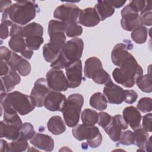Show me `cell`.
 Here are the masks:
<instances>
[{
	"mask_svg": "<svg viewBox=\"0 0 152 152\" xmlns=\"http://www.w3.org/2000/svg\"><path fill=\"white\" fill-rule=\"evenodd\" d=\"M152 137L151 136L150 137H149V139L147 142V144L145 147V151H151V139Z\"/></svg>",
	"mask_w": 152,
	"mask_h": 152,
	"instance_id": "obj_50",
	"label": "cell"
},
{
	"mask_svg": "<svg viewBox=\"0 0 152 152\" xmlns=\"http://www.w3.org/2000/svg\"><path fill=\"white\" fill-rule=\"evenodd\" d=\"M22 33L25 38L32 36L42 37L43 34V28L40 24L33 22L26 24L23 27Z\"/></svg>",
	"mask_w": 152,
	"mask_h": 152,
	"instance_id": "obj_27",
	"label": "cell"
},
{
	"mask_svg": "<svg viewBox=\"0 0 152 152\" xmlns=\"http://www.w3.org/2000/svg\"><path fill=\"white\" fill-rule=\"evenodd\" d=\"M134 130V144H135L140 148H145L147 142L149 139L148 132L142 128L138 127Z\"/></svg>",
	"mask_w": 152,
	"mask_h": 152,
	"instance_id": "obj_29",
	"label": "cell"
},
{
	"mask_svg": "<svg viewBox=\"0 0 152 152\" xmlns=\"http://www.w3.org/2000/svg\"><path fill=\"white\" fill-rule=\"evenodd\" d=\"M48 130L54 135H59L65 131L66 126L62 118L59 116L51 117L48 122Z\"/></svg>",
	"mask_w": 152,
	"mask_h": 152,
	"instance_id": "obj_26",
	"label": "cell"
},
{
	"mask_svg": "<svg viewBox=\"0 0 152 152\" xmlns=\"http://www.w3.org/2000/svg\"><path fill=\"white\" fill-rule=\"evenodd\" d=\"M112 117L113 116L106 112H100L98 113L97 124L105 130L110 124L112 120Z\"/></svg>",
	"mask_w": 152,
	"mask_h": 152,
	"instance_id": "obj_40",
	"label": "cell"
},
{
	"mask_svg": "<svg viewBox=\"0 0 152 152\" xmlns=\"http://www.w3.org/2000/svg\"><path fill=\"white\" fill-rule=\"evenodd\" d=\"M25 42L28 49L35 50L39 49L43 43V38L40 36H32L25 38Z\"/></svg>",
	"mask_w": 152,
	"mask_h": 152,
	"instance_id": "obj_36",
	"label": "cell"
},
{
	"mask_svg": "<svg viewBox=\"0 0 152 152\" xmlns=\"http://www.w3.org/2000/svg\"><path fill=\"white\" fill-rule=\"evenodd\" d=\"M73 136L78 141L87 140V143L91 148H97L102 143V135L97 126L80 124L72 130Z\"/></svg>",
	"mask_w": 152,
	"mask_h": 152,
	"instance_id": "obj_8",
	"label": "cell"
},
{
	"mask_svg": "<svg viewBox=\"0 0 152 152\" xmlns=\"http://www.w3.org/2000/svg\"><path fill=\"white\" fill-rule=\"evenodd\" d=\"M9 144L5 140L1 139L0 142V151L1 152H8Z\"/></svg>",
	"mask_w": 152,
	"mask_h": 152,
	"instance_id": "obj_49",
	"label": "cell"
},
{
	"mask_svg": "<svg viewBox=\"0 0 152 152\" xmlns=\"http://www.w3.org/2000/svg\"><path fill=\"white\" fill-rule=\"evenodd\" d=\"M0 57L1 60L6 61V59L8 58L9 55H10L11 51H10L7 47L5 46H1V51H0Z\"/></svg>",
	"mask_w": 152,
	"mask_h": 152,
	"instance_id": "obj_45",
	"label": "cell"
},
{
	"mask_svg": "<svg viewBox=\"0 0 152 152\" xmlns=\"http://www.w3.org/2000/svg\"><path fill=\"white\" fill-rule=\"evenodd\" d=\"M81 121L83 124L88 126L94 125L98 121V113L90 109H84L81 115Z\"/></svg>",
	"mask_w": 152,
	"mask_h": 152,
	"instance_id": "obj_30",
	"label": "cell"
},
{
	"mask_svg": "<svg viewBox=\"0 0 152 152\" xmlns=\"http://www.w3.org/2000/svg\"><path fill=\"white\" fill-rule=\"evenodd\" d=\"M5 62L22 76H27L31 71L30 64L15 52H11Z\"/></svg>",
	"mask_w": 152,
	"mask_h": 152,
	"instance_id": "obj_17",
	"label": "cell"
},
{
	"mask_svg": "<svg viewBox=\"0 0 152 152\" xmlns=\"http://www.w3.org/2000/svg\"><path fill=\"white\" fill-rule=\"evenodd\" d=\"M128 48L127 45L122 43L114 46L111 53V59L115 65L119 67L122 62L131 55L128 51Z\"/></svg>",
	"mask_w": 152,
	"mask_h": 152,
	"instance_id": "obj_22",
	"label": "cell"
},
{
	"mask_svg": "<svg viewBox=\"0 0 152 152\" xmlns=\"http://www.w3.org/2000/svg\"><path fill=\"white\" fill-rule=\"evenodd\" d=\"M109 2L113 8H119L125 4L126 1H109Z\"/></svg>",
	"mask_w": 152,
	"mask_h": 152,
	"instance_id": "obj_47",
	"label": "cell"
},
{
	"mask_svg": "<svg viewBox=\"0 0 152 152\" xmlns=\"http://www.w3.org/2000/svg\"><path fill=\"white\" fill-rule=\"evenodd\" d=\"M66 100V97L63 94L59 91L50 90L45 97L44 106L50 111L62 112L65 106Z\"/></svg>",
	"mask_w": 152,
	"mask_h": 152,
	"instance_id": "obj_15",
	"label": "cell"
},
{
	"mask_svg": "<svg viewBox=\"0 0 152 152\" xmlns=\"http://www.w3.org/2000/svg\"><path fill=\"white\" fill-rule=\"evenodd\" d=\"M100 20L94 8H87L80 11L78 22L86 27L97 26Z\"/></svg>",
	"mask_w": 152,
	"mask_h": 152,
	"instance_id": "obj_20",
	"label": "cell"
},
{
	"mask_svg": "<svg viewBox=\"0 0 152 152\" xmlns=\"http://www.w3.org/2000/svg\"><path fill=\"white\" fill-rule=\"evenodd\" d=\"M65 23L61 21L52 20L49 22L48 32L50 41L43 47V56L48 62L52 63L57 58L65 44Z\"/></svg>",
	"mask_w": 152,
	"mask_h": 152,
	"instance_id": "obj_1",
	"label": "cell"
},
{
	"mask_svg": "<svg viewBox=\"0 0 152 152\" xmlns=\"http://www.w3.org/2000/svg\"><path fill=\"white\" fill-rule=\"evenodd\" d=\"M36 107L30 96L18 91L1 93V108L2 111H15L21 115H25L33 111Z\"/></svg>",
	"mask_w": 152,
	"mask_h": 152,
	"instance_id": "obj_4",
	"label": "cell"
},
{
	"mask_svg": "<svg viewBox=\"0 0 152 152\" xmlns=\"http://www.w3.org/2000/svg\"><path fill=\"white\" fill-rule=\"evenodd\" d=\"M129 4L132 5L139 12L142 11L147 6L151 4L150 1H140V0H135L131 1Z\"/></svg>",
	"mask_w": 152,
	"mask_h": 152,
	"instance_id": "obj_43",
	"label": "cell"
},
{
	"mask_svg": "<svg viewBox=\"0 0 152 152\" xmlns=\"http://www.w3.org/2000/svg\"><path fill=\"white\" fill-rule=\"evenodd\" d=\"M137 107L138 110L143 113H147L151 111L152 109V102L151 98L150 97H143L139 100Z\"/></svg>",
	"mask_w": 152,
	"mask_h": 152,
	"instance_id": "obj_38",
	"label": "cell"
},
{
	"mask_svg": "<svg viewBox=\"0 0 152 152\" xmlns=\"http://www.w3.org/2000/svg\"><path fill=\"white\" fill-rule=\"evenodd\" d=\"M65 33L69 37H76L80 36L83 33V28L78 23L65 24Z\"/></svg>",
	"mask_w": 152,
	"mask_h": 152,
	"instance_id": "obj_35",
	"label": "cell"
},
{
	"mask_svg": "<svg viewBox=\"0 0 152 152\" xmlns=\"http://www.w3.org/2000/svg\"><path fill=\"white\" fill-rule=\"evenodd\" d=\"M121 16V26L126 31H132L143 26L139 12L130 4L124 7L122 10Z\"/></svg>",
	"mask_w": 152,
	"mask_h": 152,
	"instance_id": "obj_10",
	"label": "cell"
},
{
	"mask_svg": "<svg viewBox=\"0 0 152 152\" xmlns=\"http://www.w3.org/2000/svg\"><path fill=\"white\" fill-rule=\"evenodd\" d=\"M84 75L91 78L99 84H107L112 81L109 74L103 69L100 60L95 56L88 58L85 62Z\"/></svg>",
	"mask_w": 152,
	"mask_h": 152,
	"instance_id": "obj_7",
	"label": "cell"
},
{
	"mask_svg": "<svg viewBox=\"0 0 152 152\" xmlns=\"http://www.w3.org/2000/svg\"><path fill=\"white\" fill-rule=\"evenodd\" d=\"M125 97L124 102L128 104L134 103L138 97L137 93L132 90H125Z\"/></svg>",
	"mask_w": 152,
	"mask_h": 152,
	"instance_id": "obj_42",
	"label": "cell"
},
{
	"mask_svg": "<svg viewBox=\"0 0 152 152\" xmlns=\"http://www.w3.org/2000/svg\"><path fill=\"white\" fill-rule=\"evenodd\" d=\"M66 80L69 88L78 87L82 81V62L77 60L65 68Z\"/></svg>",
	"mask_w": 152,
	"mask_h": 152,
	"instance_id": "obj_14",
	"label": "cell"
},
{
	"mask_svg": "<svg viewBox=\"0 0 152 152\" xmlns=\"http://www.w3.org/2000/svg\"><path fill=\"white\" fill-rule=\"evenodd\" d=\"M10 66L4 60H1V76H3L5 75L9 69Z\"/></svg>",
	"mask_w": 152,
	"mask_h": 152,
	"instance_id": "obj_46",
	"label": "cell"
},
{
	"mask_svg": "<svg viewBox=\"0 0 152 152\" xmlns=\"http://www.w3.org/2000/svg\"><path fill=\"white\" fill-rule=\"evenodd\" d=\"M37 8L35 1H16L2 12L1 21L10 20L14 24L26 25L35 17Z\"/></svg>",
	"mask_w": 152,
	"mask_h": 152,
	"instance_id": "obj_2",
	"label": "cell"
},
{
	"mask_svg": "<svg viewBox=\"0 0 152 152\" xmlns=\"http://www.w3.org/2000/svg\"><path fill=\"white\" fill-rule=\"evenodd\" d=\"M123 118L131 128L135 129L140 126L141 115L138 109L134 106L125 107L123 112Z\"/></svg>",
	"mask_w": 152,
	"mask_h": 152,
	"instance_id": "obj_23",
	"label": "cell"
},
{
	"mask_svg": "<svg viewBox=\"0 0 152 152\" xmlns=\"http://www.w3.org/2000/svg\"><path fill=\"white\" fill-rule=\"evenodd\" d=\"M84 49V42L81 39L73 38L65 43L57 58L51 63L53 69L65 68L71 63L80 59Z\"/></svg>",
	"mask_w": 152,
	"mask_h": 152,
	"instance_id": "obj_5",
	"label": "cell"
},
{
	"mask_svg": "<svg viewBox=\"0 0 152 152\" xmlns=\"http://www.w3.org/2000/svg\"><path fill=\"white\" fill-rule=\"evenodd\" d=\"M94 8L101 21L110 17L115 12V8L110 4L109 1H98Z\"/></svg>",
	"mask_w": 152,
	"mask_h": 152,
	"instance_id": "obj_25",
	"label": "cell"
},
{
	"mask_svg": "<svg viewBox=\"0 0 152 152\" xmlns=\"http://www.w3.org/2000/svg\"><path fill=\"white\" fill-rule=\"evenodd\" d=\"M150 68V70L148 71V74L142 75L141 78L136 83V84L138 86V87L142 91L145 93H151L152 90L151 74Z\"/></svg>",
	"mask_w": 152,
	"mask_h": 152,
	"instance_id": "obj_32",
	"label": "cell"
},
{
	"mask_svg": "<svg viewBox=\"0 0 152 152\" xmlns=\"http://www.w3.org/2000/svg\"><path fill=\"white\" fill-rule=\"evenodd\" d=\"M30 142L36 148L46 151H52L54 148V140L49 135L36 133L30 140Z\"/></svg>",
	"mask_w": 152,
	"mask_h": 152,
	"instance_id": "obj_21",
	"label": "cell"
},
{
	"mask_svg": "<svg viewBox=\"0 0 152 152\" xmlns=\"http://www.w3.org/2000/svg\"><path fill=\"white\" fill-rule=\"evenodd\" d=\"M29 147L27 141L17 138L8 145V152H21L25 151Z\"/></svg>",
	"mask_w": 152,
	"mask_h": 152,
	"instance_id": "obj_34",
	"label": "cell"
},
{
	"mask_svg": "<svg viewBox=\"0 0 152 152\" xmlns=\"http://www.w3.org/2000/svg\"><path fill=\"white\" fill-rule=\"evenodd\" d=\"M14 23L10 20H5L1 21V39H6L10 35L9 27H11Z\"/></svg>",
	"mask_w": 152,
	"mask_h": 152,
	"instance_id": "obj_41",
	"label": "cell"
},
{
	"mask_svg": "<svg viewBox=\"0 0 152 152\" xmlns=\"http://www.w3.org/2000/svg\"><path fill=\"white\" fill-rule=\"evenodd\" d=\"M118 141L119 144L125 145L134 144V133L130 130L122 132Z\"/></svg>",
	"mask_w": 152,
	"mask_h": 152,
	"instance_id": "obj_37",
	"label": "cell"
},
{
	"mask_svg": "<svg viewBox=\"0 0 152 152\" xmlns=\"http://www.w3.org/2000/svg\"><path fill=\"white\" fill-rule=\"evenodd\" d=\"M50 91V88L44 78H38L34 83V86L30 93V96L33 99L36 107H42L44 106V101L46 95Z\"/></svg>",
	"mask_w": 152,
	"mask_h": 152,
	"instance_id": "obj_13",
	"label": "cell"
},
{
	"mask_svg": "<svg viewBox=\"0 0 152 152\" xmlns=\"http://www.w3.org/2000/svg\"><path fill=\"white\" fill-rule=\"evenodd\" d=\"M36 133L32 124L29 122H25L23 124L20 128L19 136L17 138L27 141L33 138Z\"/></svg>",
	"mask_w": 152,
	"mask_h": 152,
	"instance_id": "obj_33",
	"label": "cell"
},
{
	"mask_svg": "<svg viewBox=\"0 0 152 152\" xmlns=\"http://www.w3.org/2000/svg\"><path fill=\"white\" fill-rule=\"evenodd\" d=\"M151 113H148L142 117V128L147 132H151Z\"/></svg>",
	"mask_w": 152,
	"mask_h": 152,
	"instance_id": "obj_44",
	"label": "cell"
},
{
	"mask_svg": "<svg viewBox=\"0 0 152 152\" xmlns=\"http://www.w3.org/2000/svg\"><path fill=\"white\" fill-rule=\"evenodd\" d=\"M128 128V124L124 120L123 116L120 115H116L112 117V120L104 130L110 138L114 142L118 141L122 130Z\"/></svg>",
	"mask_w": 152,
	"mask_h": 152,
	"instance_id": "obj_18",
	"label": "cell"
},
{
	"mask_svg": "<svg viewBox=\"0 0 152 152\" xmlns=\"http://www.w3.org/2000/svg\"><path fill=\"white\" fill-rule=\"evenodd\" d=\"M11 1H1V12H4L11 5Z\"/></svg>",
	"mask_w": 152,
	"mask_h": 152,
	"instance_id": "obj_48",
	"label": "cell"
},
{
	"mask_svg": "<svg viewBox=\"0 0 152 152\" xmlns=\"http://www.w3.org/2000/svg\"><path fill=\"white\" fill-rule=\"evenodd\" d=\"M80 11L81 10L76 5L64 4L55 9L53 17L65 24L78 23Z\"/></svg>",
	"mask_w": 152,
	"mask_h": 152,
	"instance_id": "obj_11",
	"label": "cell"
},
{
	"mask_svg": "<svg viewBox=\"0 0 152 152\" xmlns=\"http://www.w3.org/2000/svg\"><path fill=\"white\" fill-rule=\"evenodd\" d=\"M103 95L108 103L114 104H120L125 97L124 90L112 81L107 83L103 88Z\"/></svg>",
	"mask_w": 152,
	"mask_h": 152,
	"instance_id": "obj_16",
	"label": "cell"
},
{
	"mask_svg": "<svg viewBox=\"0 0 152 152\" xmlns=\"http://www.w3.org/2000/svg\"><path fill=\"white\" fill-rule=\"evenodd\" d=\"M143 75V70L131 54L119 68L113 69L112 76L114 80L124 87L130 88Z\"/></svg>",
	"mask_w": 152,
	"mask_h": 152,
	"instance_id": "obj_3",
	"label": "cell"
},
{
	"mask_svg": "<svg viewBox=\"0 0 152 152\" xmlns=\"http://www.w3.org/2000/svg\"><path fill=\"white\" fill-rule=\"evenodd\" d=\"M151 5L150 4L147 6L142 11L140 12V17L142 20L143 24L151 26L152 22H151Z\"/></svg>",
	"mask_w": 152,
	"mask_h": 152,
	"instance_id": "obj_39",
	"label": "cell"
},
{
	"mask_svg": "<svg viewBox=\"0 0 152 152\" xmlns=\"http://www.w3.org/2000/svg\"><path fill=\"white\" fill-rule=\"evenodd\" d=\"M46 77L48 86L52 90L65 91L69 88L66 78L61 69L52 68L46 73Z\"/></svg>",
	"mask_w": 152,
	"mask_h": 152,
	"instance_id": "obj_12",
	"label": "cell"
},
{
	"mask_svg": "<svg viewBox=\"0 0 152 152\" xmlns=\"http://www.w3.org/2000/svg\"><path fill=\"white\" fill-rule=\"evenodd\" d=\"M1 93H7L11 91L14 89L17 84L20 83L21 81L20 76L11 66L8 72L5 75L1 76Z\"/></svg>",
	"mask_w": 152,
	"mask_h": 152,
	"instance_id": "obj_19",
	"label": "cell"
},
{
	"mask_svg": "<svg viewBox=\"0 0 152 152\" xmlns=\"http://www.w3.org/2000/svg\"><path fill=\"white\" fill-rule=\"evenodd\" d=\"M90 106L96 110L102 111L106 109L107 101L103 94L100 92L94 93L90 99Z\"/></svg>",
	"mask_w": 152,
	"mask_h": 152,
	"instance_id": "obj_28",
	"label": "cell"
},
{
	"mask_svg": "<svg viewBox=\"0 0 152 152\" xmlns=\"http://www.w3.org/2000/svg\"><path fill=\"white\" fill-rule=\"evenodd\" d=\"M84 104V97L81 94L69 95L62 110L65 124L69 127H74L79 122L81 110Z\"/></svg>",
	"mask_w": 152,
	"mask_h": 152,
	"instance_id": "obj_6",
	"label": "cell"
},
{
	"mask_svg": "<svg viewBox=\"0 0 152 152\" xmlns=\"http://www.w3.org/2000/svg\"><path fill=\"white\" fill-rule=\"evenodd\" d=\"M22 30L23 27L16 24H13L11 26L10 31L11 38L8 42V45L14 52L20 53L23 56L30 59L33 54V50L27 48Z\"/></svg>",
	"mask_w": 152,
	"mask_h": 152,
	"instance_id": "obj_9",
	"label": "cell"
},
{
	"mask_svg": "<svg viewBox=\"0 0 152 152\" xmlns=\"http://www.w3.org/2000/svg\"><path fill=\"white\" fill-rule=\"evenodd\" d=\"M23 124L1 121V138H6L10 140L17 139Z\"/></svg>",
	"mask_w": 152,
	"mask_h": 152,
	"instance_id": "obj_24",
	"label": "cell"
},
{
	"mask_svg": "<svg viewBox=\"0 0 152 152\" xmlns=\"http://www.w3.org/2000/svg\"><path fill=\"white\" fill-rule=\"evenodd\" d=\"M131 38L137 44H142L147 40L148 37V29L141 26L134 30L131 33Z\"/></svg>",
	"mask_w": 152,
	"mask_h": 152,
	"instance_id": "obj_31",
	"label": "cell"
}]
</instances>
